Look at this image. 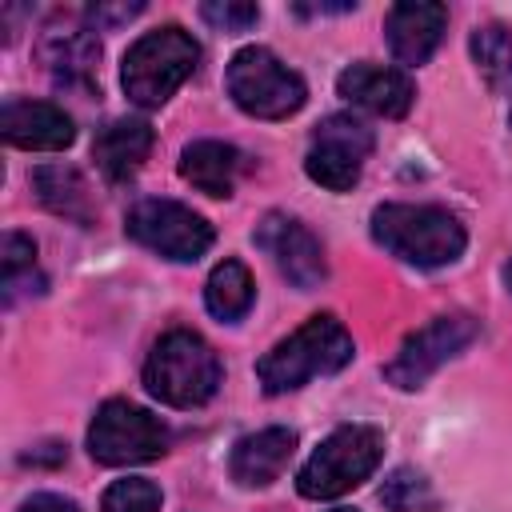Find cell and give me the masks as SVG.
Here are the masks:
<instances>
[{
  "mask_svg": "<svg viewBox=\"0 0 512 512\" xmlns=\"http://www.w3.org/2000/svg\"><path fill=\"white\" fill-rule=\"evenodd\" d=\"M352 352L356 348H352L348 328L324 312V316L304 320L288 340H280L272 352H264L256 364V376L268 396H284V392L304 388L312 376L340 372L352 360Z\"/></svg>",
  "mask_w": 512,
  "mask_h": 512,
  "instance_id": "6da1fadb",
  "label": "cell"
},
{
  "mask_svg": "<svg viewBox=\"0 0 512 512\" xmlns=\"http://www.w3.org/2000/svg\"><path fill=\"white\" fill-rule=\"evenodd\" d=\"M372 240L404 264L440 268L464 252L468 232L448 208L436 204H380L372 212Z\"/></svg>",
  "mask_w": 512,
  "mask_h": 512,
  "instance_id": "7a4b0ae2",
  "label": "cell"
},
{
  "mask_svg": "<svg viewBox=\"0 0 512 512\" xmlns=\"http://www.w3.org/2000/svg\"><path fill=\"white\" fill-rule=\"evenodd\" d=\"M144 388L168 408H200L220 388V360L200 332L172 328L144 360Z\"/></svg>",
  "mask_w": 512,
  "mask_h": 512,
  "instance_id": "3957f363",
  "label": "cell"
},
{
  "mask_svg": "<svg viewBox=\"0 0 512 512\" xmlns=\"http://www.w3.org/2000/svg\"><path fill=\"white\" fill-rule=\"evenodd\" d=\"M200 64V44L176 28H152L144 32L128 52H124V68H120V84L128 92L132 104L140 108H160Z\"/></svg>",
  "mask_w": 512,
  "mask_h": 512,
  "instance_id": "277c9868",
  "label": "cell"
},
{
  "mask_svg": "<svg viewBox=\"0 0 512 512\" xmlns=\"http://www.w3.org/2000/svg\"><path fill=\"white\" fill-rule=\"evenodd\" d=\"M380 456H384V436L376 428L344 424L328 440H320V448L304 460V468L296 472V488L304 500H336L356 484H364L376 472Z\"/></svg>",
  "mask_w": 512,
  "mask_h": 512,
  "instance_id": "5b68a950",
  "label": "cell"
},
{
  "mask_svg": "<svg viewBox=\"0 0 512 512\" xmlns=\"http://www.w3.org/2000/svg\"><path fill=\"white\" fill-rule=\"evenodd\" d=\"M228 96L256 120H284L304 108L308 88L300 72H292L276 52L252 44L228 60Z\"/></svg>",
  "mask_w": 512,
  "mask_h": 512,
  "instance_id": "8992f818",
  "label": "cell"
},
{
  "mask_svg": "<svg viewBox=\"0 0 512 512\" xmlns=\"http://www.w3.org/2000/svg\"><path fill=\"white\" fill-rule=\"evenodd\" d=\"M88 452L108 468L148 464L168 452V428L132 400H104L88 424Z\"/></svg>",
  "mask_w": 512,
  "mask_h": 512,
  "instance_id": "52a82bcc",
  "label": "cell"
},
{
  "mask_svg": "<svg viewBox=\"0 0 512 512\" xmlns=\"http://www.w3.org/2000/svg\"><path fill=\"white\" fill-rule=\"evenodd\" d=\"M476 316H468V312H444V316H432L424 328H416L404 344H400V352L384 364V380L388 384H396V388H404V392H412V388H420L444 360H452L456 352H464L472 340H476Z\"/></svg>",
  "mask_w": 512,
  "mask_h": 512,
  "instance_id": "ba28073f",
  "label": "cell"
},
{
  "mask_svg": "<svg viewBox=\"0 0 512 512\" xmlns=\"http://www.w3.org/2000/svg\"><path fill=\"white\" fill-rule=\"evenodd\" d=\"M372 128L356 116H328L316 124L312 132V144H308V156H304V172L328 188V192H348L360 172H364V160L372 156Z\"/></svg>",
  "mask_w": 512,
  "mask_h": 512,
  "instance_id": "9c48e42d",
  "label": "cell"
},
{
  "mask_svg": "<svg viewBox=\"0 0 512 512\" xmlns=\"http://www.w3.org/2000/svg\"><path fill=\"white\" fill-rule=\"evenodd\" d=\"M128 236L168 260H200L212 248V224L176 200H140L128 220Z\"/></svg>",
  "mask_w": 512,
  "mask_h": 512,
  "instance_id": "30bf717a",
  "label": "cell"
},
{
  "mask_svg": "<svg viewBox=\"0 0 512 512\" xmlns=\"http://www.w3.org/2000/svg\"><path fill=\"white\" fill-rule=\"evenodd\" d=\"M252 240H256V248H264V252L272 256V264L280 268V276H284L292 288H300V292L316 288V284L328 276L320 240H316V236L308 232V224H300L296 216L268 212V216L256 224Z\"/></svg>",
  "mask_w": 512,
  "mask_h": 512,
  "instance_id": "8fae6325",
  "label": "cell"
},
{
  "mask_svg": "<svg viewBox=\"0 0 512 512\" xmlns=\"http://www.w3.org/2000/svg\"><path fill=\"white\" fill-rule=\"evenodd\" d=\"M340 96L364 112H376V116H404L416 100V84L408 80V72L400 68H384V64H372V60H356L340 72L336 80Z\"/></svg>",
  "mask_w": 512,
  "mask_h": 512,
  "instance_id": "7c38bea8",
  "label": "cell"
},
{
  "mask_svg": "<svg viewBox=\"0 0 512 512\" xmlns=\"http://www.w3.org/2000/svg\"><path fill=\"white\" fill-rule=\"evenodd\" d=\"M0 136L12 148L28 152H60L72 144L76 128L72 116L48 100H4L0 108Z\"/></svg>",
  "mask_w": 512,
  "mask_h": 512,
  "instance_id": "4fadbf2b",
  "label": "cell"
},
{
  "mask_svg": "<svg viewBox=\"0 0 512 512\" xmlns=\"http://www.w3.org/2000/svg\"><path fill=\"white\" fill-rule=\"evenodd\" d=\"M444 28H448V8L432 0H400L384 16L388 48L400 64H424L440 48Z\"/></svg>",
  "mask_w": 512,
  "mask_h": 512,
  "instance_id": "5bb4252c",
  "label": "cell"
},
{
  "mask_svg": "<svg viewBox=\"0 0 512 512\" xmlns=\"http://www.w3.org/2000/svg\"><path fill=\"white\" fill-rule=\"evenodd\" d=\"M296 448V432L292 428H260L252 436H240L232 448V480L240 488H264L272 480H280V472L288 468Z\"/></svg>",
  "mask_w": 512,
  "mask_h": 512,
  "instance_id": "9a60e30c",
  "label": "cell"
},
{
  "mask_svg": "<svg viewBox=\"0 0 512 512\" xmlns=\"http://www.w3.org/2000/svg\"><path fill=\"white\" fill-rule=\"evenodd\" d=\"M148 152H152V128L136 116L108 120L92 140V156H96L104 180H112V184L132 180L140 172V164L148 160Z\"/></svg>",
  "mask_w": 512,
  "mask_h": 512,
  "instance_id": "2e32d148",
  "label": "cell"
},
{
  "mask_svg": "<svg viewBox=\"0 0 512 512\" xmlns=\"http://www.w3.org/2000/svg\"><path fill=\"white\" fill-rule=\"evenodd\" d=\"M240 168H244L240 152L224 140H196L180 152V176L204 196H232Z\"/></svg>",
  "mask_w": 512,
  "mask_h": 512,
  "instance_id": "e0dca14e",
  "label": "cell"
},
{
  "mask_svg": "<svg viewBox=\"0 0 512 512\" xmlns=\"http://www.w3.org/2000/svg\"><path fill=\"white\" fill-rule=\"evenodd\" d=\"M252 272L240 260H220L204 284V304L216 320H240L252 308Z\"/></svg>",
  "mask_w": 512,
  "mask_h": 512,
  "instance_id": "ac0fdd59",
  "label": "cell"
},
{
  "mask_svg": "<svg viewBox=\"0 0 512 512\" xmlns=\"http://www.w3.org/2000/svg\"><path fill=\"white\" fill-rule=\"evenodd\" d=\"M32 188L40 196L44 208H52L56 216H72V220H88V188L80 180L76 168L64 164H44L32 172Z\"/></svg>",
  "mask_w": 512,
  "mask_h": 512,
  "instance_id": "d6986e66",
  "label": "cell"
},
{
  "mask_svg": "<svg viewBox=\"0 0 512 512\" xmlns=\"http://www.w3.org/2000/svg\"><path fill=\"white\" fill-rule=\"evenodd\" d=\"M472 60L492 92L512 88V32L504 24H480L472 32Z\"/></svg>",
  "mask_w": 512,
  "mask_h": 512,
  "instance_id": "ffe728a7",
  "label": "cell"
},
{
  "mask_svg": "<svg viewBox=\"0 0 512 512\" xmlns=\"http://www.w3.org/2000/svg\"><path fill=\"white\" fill-rule=\"evenodd\" d=\"M56 80L64 84H76V80H88L92 76V64L100 56V44L88 36V32H56L44 48Z\"/></svg>",
  "mask_w": 512,
  "mask_h": 512,
  "instance_id": "44dd1931",
  "label": "cell"
},
{
  "mask_svg": "<svg viewBox=\"0 0 512 512\" xmlns=\"http://www.w3.org/2000/svg\"><path fill=\"white\" fill-rule=\"evenodd\" d=\"M380 500H384L388 512H428V508L436 504L428 480H424L420 472H412V468L392 472V476L384 480V488H380Z\"/></svg>",
  "mask_w": 512,
  "mask_h": 512,
  "instance_id": "7402d4cb",
  "label": "cell"
},
{
  "mask_svg": "<svg viewBox=\"0 0 512 512\" xmlns=\"http://www.w3.org/2000/svg\"><path fill=\"white\" fill-rule=\"evenodd\" d=\"M24 276H36V244L28 236H20V232H8L4 248H0V280H4V296L8 300L20 292Z\"/></svg>",
  "mask_w": 512,
  "mask_h": 512,
  "instance_id": "603a6c76",
  "label": "cell"
},
{
  "mask_svg": "<svg viewBox=\"0 0 512 512\" xmlns=\"http://www.w3.org/2000/svg\"><path fill=\"white\" fill-rule=\"evenodd\" d=\"M100 512H160V488L152 480H144V476L116 480L104 492Z\"/></svg>",
  "mask_w": 512,
  "mask_h": 512,
  "instance_id": "cb8c5ba5",
  "label": "cell"
},
{
  "mask_svg": "<svg viewBox=\"0 0 512 512\" xmlns=\"http://www.w3.org/2000/svg\"><path fill=\"white\" fill-rule=\"evenodd\" d=\"M200 16L220 32H244L260 20V8L248 0H208V4H200Z\"/></svg>",
  "mask_w": 512,
  "mask_h": 512,
  "instance_id": "d4e9b609",
  "label": "cell"
},
{
  "mask_svg": "<svg viewBox=\"0 0 512 512\" xmlns=\"http://www.w3.org/2000/svg\"><path fill=\"white\" fill-rule=\"evenodd\" d=\"M20 512H80L72 500H64V496H56V492H36V496H28L24 504H20Z\"/></svg>",
  "mask_w": 512,
  "mask_h": 512,
  "instance_id": "484cf974",
  "label": "cell"
},
{
  "mask_svg": "<svg viewBox=\"0 0 512 512\" xmlns=\"http://www.w3.org/2000/svg\"><path fill=\"white\" fill-rule=\"evenodd\" d=\"M144 4H116V8H108V4H92L88 8V20L100 28V24H116V20H128V16H136Z\"/></svg>",
  "mask_w": 512,
  "mask_h": 512,
  "instance_id": "4316f807",
  "label": "cell"
},
{
  "mask_svg": "<svg viewBox=\"0 0 512 512\" xmlns=\"http://www.w3.org/2000/svg\"><path fill=\"white\" fill-rule=\"evenodd\" d=\"M504 284H508V292H512V260L504 264Z\"/></svg>",
  "mask_w": 512,
  "mask_h": 512,
  "instance_id": "83f0119b",
  "label": "cell"
},
{
  "mask_svg": "<svg viewBox=\"0 0 512 512\" xmlns=\"http://www.w3.org/2000/svg\"><path fill=\"white\" fill-rule=\"evenodd\" d=\"M332 512H352V508H332Z\"/></svg>",
  "mask_w": 512,
  "mask_h": 512,
  "instance_id": "f1b7e54d",
  "label": "cell"
},
{
  "mask_svg": "<svg viewBox=\"0 0 512 512\" xmlns=\"http://www.w3.org/2000/svg\"><path fill=\"white\" fill-rule=\"evenodd\" d=\"M508 120H512V116H508Z\"/></svg>",
  "mask_w": 512,
  "mask_h": 512,
  "instance_id": "f546056e",
  "label": "cell"
}]
</instances>
